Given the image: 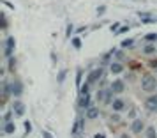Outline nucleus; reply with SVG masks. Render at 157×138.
Masks as SVG:
<instances>
[{
    "mask_svg": "<svg viewBox=\"0 0 157 138\" xmlns=\"http://www.w3.org/2000/svg\"><path fill=\"white\" fill-rule=\"evenodd\" d=\"M81 74H83V71L78 69V73H76V87H78V90L81 89Z\"/></svg>",
    "mask_w": 157,
    "mask_h": 138,
    "instance_id": "obj_22",
    "label": "nucleus"
},
{
    "mask_svg": "<svg viewBox=\"0 0 157 138\" xmlns=\"http://www.w3.org/2000/svg\"><path fill=\"white\" fill-rule=\"evenodd\" d=\"M14 67H16V58H14V57H9V65H7V69H9V71H14Z\"/></svg>",
    "mask_w": 157,
    "mask_h": 138,
    "instance_id": "obj_23",
    "label": "nucleus"
},
{
    "mask_svg": "<svg viewBox=\"0 0 157 138\" xmlns=\"http://www.w3.org/2000/svg\"><path fill=\"white\" fill-rule=\"evenodd\" d=\"M72 46H74L76 50H79V48H81V41H79L78 37H74V39H72Z\"/></svg>",
    "mask_w": 157,
    "mask_h": 138,
    "instance_id": "obj_26",
    "label": "nucleus"
},
{
    "mask_svg": "<svg viewBox=\"0 0 157 138\" xmlns=\"http://www.w3.org/2000/svg\"><path fill=\"white\" fill-rule=\"evenodd\" d=\"M2 29H4V30L7 29V18H6V14H4V13H2Z\"/></svg>",
    "mask_w": 157,
    "mask_h": 138,
    "instance_id": "obj_29",
    "label": "nucleus"
},
{
    "mask_svg": "<svg viewBox=\"0 0 157 138\" xmlns=\"http://www.w3.org/2000/svg\"><path fill=\"white\" fill-rule=\"evenodd\" d=\"M136 113H138V112H136V108H131V110H129V113H127V117L131 119V120H134V119H138V117H136Z\"/></svg>",
    "mask_w": 157,
    "mask_h": 138,
    "instance_id": "obj_25",
    "label": "nucleus"
},
{
    "mask_svg": "<svg viewBox=\"0 0 157 138\" xmlns=\"http://www.w3.org/2000/svg\"><path fill=\"white\" fill-rule=\"evenodd\" d=\"M113 90L111 89H106V97H104V104H111L113 103Z\"/></svg>",
    "mask_w": 157,
    "mask_h": 138,
    "instance_id": "obj_18",
    "label": "nucleus"
},
{
    "mask_svg": "<svg viewBox=\"0 0 157 138\" xmlns=\"http://www.w3.org/2000/svg\"><path fill=\"white\" fill-rule=\"evenodd\" d=\"M88 90H90V83L85 81V85H81V89H79V96H88Z\"/></svg>",
    "mask_w": 157,
    "mask_h": 138,
    "instance_id": "obj_19",
    "label": "nucleus"
},
{
    "mask_svg": "<svg viewBox=\"0 0 157 138\" xmlns=\"http://www.w3.org/2000/svg\"><path fill=\"white\" fill-rule=\"evenodd\" d=\"M155 73H157V67H155Z\"/></svg>",
    "mask_w": 157,
    "mask_h": 138,
    "instance_id": "obj_39",
    "label": "nucleus"
},
{
    "mask_svg": "<svg viewBox=\"0 0 157 138\" xmlns=\"http://www.w3.org/2000/svg\"><path fill=\"white\" fill-rule=\"evenodd\" d=\"M145 138H157L155 126H147V129H145Z\"/></svg>",
    "mask_w": 157,
    "mask_h": 138,
    "instance_id": "obj_15",
    "label": "nucleus"
},
{
    "mask_svg": "<svg viewBox=\"0 0 157 138\" xmlns=\"http://www.w3.org/2000/svg\"><path fill=\"white\" fill-rule=\"evenodd\" d=\"M94 138H106V135H104V133H95Z\"/></svg>",
    "mask_w": 157,
    "mask_h": 138,
    "instance_id": "obj_36",
    "label": "nucleus"
},
{
    "mask_svg": "<svg viewBox=\"0 0 157 138\" xmlns=\"http://www.w3.org/2000/svg\"><path fill=\"white\" fill-rule=\"evenodd\" d=\"M65 76H67V71H65V69H62V71L58 73V83H62V81L65 80Z\"/></svg>",
    "mask_w": 157,
    "mask_h": 138,
    "instance_id": "obj_24",
    "label": "nucleus"
},
{
    "mask_svg": "<svg viewBox=\"0 0 157 138\" xmlns=\"http://www.w3.org/2000/svg\"><path fill=\"white\" fill-rule=\"evenodd\" d=\"M109 89L113 90L115 94H122V92L125 90V81L120 80V78H115V80L109 83Z\"/></svg>",
    "mask_w": 157,
    "mask_h": 138,
    "instance_id": "obj_5",
    "label": "nucleus"
},
{
    "mask_svg": "<svg viewBox=\"0 0 157 138\" xmlns=\"http://www.w3.org/2000/svg\"><path fill=\"white\" fill-rule=\"evenodd\" d=\"M25 131H27V133H30V131H32V124H30L29 120L25 122Z\"/></svg>",
    "mask_w": 157,
    "mask_h": 138,
    "instance_id": "obj_30",
    "label": "nucleus"
},
{
    "mask_svg": "<svg viewBox=\"0 0 157 138\" xmlns=\"http://www.w3.org/2000/svg\"><path fill=\"white\" fill-rule=\"evenodd\" d=\"M11 94H13L11 92V83L9 81H2V104H6V101L9 99Z\"/></svg>",
    "mask_w": 157,
    "mask_h": 138,
    "instance_id": "obj_8",
    "label": "nucleus"
},
{
    "mask_svg": "<svg viewBox=\"0 0 157 138\" xmlns=\"http://www.w3.org/2000/svg\"><path fill=\"white\" fill-rule=\"evenodd\" d=\"M131 44H132V39H124V41H122V48H127Z\"/></svg>",
    "mask_w": 157,
    "mask_h": 138,
    "instance_id": "obj_28",
    "label": "nucleus"
},
{
    "mask_svg": "<svg viewBox=\"0 0 157 138\" xmlns=\"http://www.w3.org/2000/svg\"><path fill=\"white\" fill-rule=\"evenodd\" d=\"M97 101L99 103H104V97H106V89H102V90H97Z\"/></svg>",
    "mask_w": 157,
    "mask_h": 138,
    "instance_id": "obj_20",
    "label": "nucleus"
},
{
    "mask_svg": "<svg viewBox=\"0 0 157 138\" xmlns=\"http://www.w3.org/2000/svg\"><path fill=\"white\" fill-rule=\"evenodd\" d=\"M141 89L145 92H152L157 89V81L154 74H143L141 76Z\"/></svg>",
    "mask_w": 157,
    "mask_h": 138,
    "instance_id": "obj_1",
    "label": "nucleus"
},
{
    "mask_svg": "<svg viewBox=\"0 0 157 138\" xmlns=\"http://www.w3.org/2000/svg\"><path fill=\"white\" fill-rule=\"evenodd\" d=\"M16 48V41H14V37H11L9 36L7 39H6V44H4V55L6 57H13V51H14Z\"/></svg>",
    "mask_w": 157,
    "mask_h": 138,
    "instance_id": "obj_4",
    "label": "nucleus"
},
{
    "mask_svg": "<svg viewBox=\"0 0 157 138\" xmlns=\"http://www.w3.org/2000/svg\"><path fill=\"white\" fill-rule=\"evenodd\" d=\"M104 11H106V7H104V6H101V7L97 9V13H99V14H104Z\"/></svg>",
    "mask_w": 157,
    "mask_h": 138,
    "instance_id": "obj_37",
    "label": "nucleus"
},
{
    "mask_svg": "<svg viewBox=\"0 0 157 138\" xmlns=\"http://www.w3.org/2000/svg\"><path fill=\"white\" fill-rule=\"evenodd\" d=\"M109 122H113V124H118V122H120V117H118L117 113H115V115H111V117H109Z\"/></svg>",
    "mask_w": 157,
    "mask_h": 138,
    "instance_id": "obj_27",
    "label": "nucleus"
},
{
    "mask_svg": "<svg viewBox=\"0 0 157 138\" xmlns=\"http://www.w3.org/2000/svg\"><path fill=\"white\" fill-rule=\"evenodd\" d=\"M143 53H145V55H154V53H155V44H154V43L145 44V48H143Z\"/></svg>",
    "mask_w": 157,
    "mask_h": 138,
    "instance_id": "obj_17",
    "label": "nucleus"
},
{
    "mask_svg": "<svg viewBox=\"0 0 157 138\" xmlns=\"http://www.w3.org/2000/svg\"><path fill=\"white\" fill-rule=\"evenodd\" d=\"M90 106H92V104H90V94H88V96H79L78 108H81V110H88Z\"/></svg>",
    "mask_w": 157,
    "mask_h": 138,
    "instance_id": "obj_11",
    "label": "nucleus"
},
{
    "mask_svg": "<svg viewBox=\"0 0 157 138\" xmlns=\"http://www.w3.org/2000/svg\"><path fill=\"white\" fill-rule=\"evenodd\" d=\"M127 30H129V25H127V27L124 25V27H120V30H118V34H124V32H127Z\"/></svg>",
    "mask_w": 157,
    "mask_h": 138,
    "instance_id": "obj_34",
    "label": "nucleus"
},
{
    "mask_svg": "<svg viewBox=\"0 0 157 138\" xmlns=\"http://www.w3.org/2000/svg\"><path fill=\"white\" fill-rule=\"evenodd\" d=\"M147 126H145V120L143 119H134L131 120V133L132 135H140V133H145Z\"/></svg>",
    "mask_w": 157,
    "mask_h": 138,
    "instance_id": "obj_2",
    "label": "nucleus"
},
{
    "mask_svg": "<svg viewBox=\"0 0 157 138\" xmlns=\"http://www.w3.org/2000/svg\"><path fill=\"white\" fill-rule=\"evenodd\" d=\"M13 113H14V117H23L25 115V104L21 101H14V104H13Z\"/></svg>",
    "mask_w": 157,
    "mask_h": 138,
    "instance_id": "obj_10",
    "label": "nucleus"
},
{
    "mask_svg": "<svg viewBox=\"0 0 157 138\" xmlns=\"http://www.w3.org/2000/svg\"><path fill=\"white\" fill-rule=\"evenodd\" d=\"M43 136H44V138H53V136H51V133H48V131H44Z\"/></svg>",
    "mask_w": 157,
    "mask_h": 138,
    "instance_id": "obj_38",
    "label": "nucleus"
},
{
    "mask_svg": "<svg viewBox=\"0 0 157 138\" xmlns=\"http://www.w3.org/2000/svg\"><path fill=\"white\" fill-rule=\"evenodd\" d=\"M124 65L120 64V62H111L109 64V71H111V74H120V73H124Z\"/></svg>",
    "mask_w": 157,
    "mask_h": 138,
    "instance_id": "obj_13",
    "label": "nucleus"
},
{
    "mask_svg": "<svg viewBox=\"0 0 157 138\" xmlns=\"http://www.w3.org/2000/svg\"><path fill=\"white\" fill-rule=\"evenodd\" d=\"M115 55H117V58H124V53L120 50H115Z\"/></svg>",
    "mask_w": 157,
    "mask_h": 138,
    "instance_id": "obj_33",
    "label": "nucleus"
},
{
    "mask_svg": "<svg viewBox=\"0 0 157 138\" xmlns=\"http://www.w3.org/2000/svg\"><path fill=\"white\" fill-rule=\"evenodd\" d=\"M140 18H141V22L147 23V25L155 23V18H154V16H150V14H147V13H140Z\"/></svg>",
    "mask_w": 157,
    "mask_h": 138,
    "instance_id": "obj_16",
    "label": "nucleus"
},
{
    "mask_svg": "<svg viewBox=\"0 0 157 138\" xmlns=\"http://www.w3.org/2000/svg\"><path fill=\"white\" fill-rule=\"evenodd\" d=\"M145 41H147V43H155V41H157V34H155V32L147 34V36H145Z\"/></svg>",
    "mask_w": 157,
    "mask_h": 138,
    "instance_id": "obj_21",
    "label": "nucleus"
},
{
    "mask_svg": "<svg viewBox=\"0 0 157 138\" xmlns=\"http://www.w3.org/2000/svg\"><path fill=\"white\" fill-rule=\"evenodd\" d=\"M145 108L150 113H157V94H152L145 99Z\"/></svg>",
    "mask_w": 157,
    "mask_h": 138,
    "instance_id": "obj_3",
    "label": "nucleus"
},
{
    "mask_svg": "<svg viewBox=\"0 0 157 138\" xmlns=\"http://www.w3.org/2000/svg\"><path fill=\"white\" fill-rule=\"evenodd\" d=\"M97 117H99V108H97V106H90L88 110H85V119L94 120V119H97Z\"/></svg>",
    "mask_w": 157,
    "mask_h": 138,
    "instance_id": "obj_12",
    "label": "nucleus"
},
{
    "mask_svg": "<svg viewBox=\"0 0 157 138\" xmlns=\"http://www.w3.org/2000/svg\"><path fill=\"white\" fill-rule=\"evenodd\" d=\"M11 92H13L14 97H20V96L23 94V83H21V81H20V80L11 81Z\"/></svg>",
    "mask_w": 157,
    "mask_h": 138,
    "instance_id": "obj_7",
    "label": "nucleus"
},
{
    "mask_svg": "<svg viewBox=\"0 0 157 138\" xmlns=\"http://www.w3.org/2000/svg\"><path fill=\"white\" fill-rule=\"evenodd\" d=\"M118 138H132V136H131L129 133H120V135H118Z\"/></svg>",
    "mask_w": 157,
    "mask_h": 138,
    "instance_id": "obj_35",
    "label": "nucleus"
},
{
    "mask_svg": "<svg viewBox=\"0 0 157 138\" xmlns=\"http://www.w3.org/2000/svg\"><path fill=\"white\" fill-rule=\"evenodd\" d=\"M101 76H102V67L99 65V67H95V69H92V71L88 73V76H86V81L92 85V83H95V81L99 80Z\"/></svg>",
    "mask_w": 157,
    "mask_h": 138,
    "instance_id": "obj_6",
    "label": "nucleus"
},
{
    "mask_svg": "<svg viewBox=\"0 0 157 138\" xmlns=\"http://www.w3.org/2000/svg\"><path fill=\"white\" fill-rule=\"evenodd\" d=\"M111 110H113L115 113H120V112H124V110H125V101H124V99H120V97L113 99V103H111Z\"/></svg>",
    "mask_w": 157,
    "mask_h": 138,
    "instance_id": "obj_9",
    "label": "nucleus"
},
{
    "mask_svg": "<svg viewBox=\"0 0 157 138\" xmlns=\"http://www.w3.org/2000/svg\"><path fill=\"white\" fill-rule=\"evenodd\" d=\"M14 131H16L14 122H11V120H9V122H4V133H6V135H13Z\"/></svg>",
    "mask_w": 157,
    "mask_h": 138,
    "instance_id": "obj_14",
    "label": "nucleus"
},
{
    "mask_svg": "<svg viewBox=\"0 0 157 138\" xmlns=\"http://www.w3.org/2000/svg\"><path fill=\"white\" fill-rule=\"evenodd\" d=\"M111 30L118 32V30H120V23H113V25H111Z\"/></svg>",
    "mask_w": 157,
    "mask_h": 138,
    "instance_id": "obj_31",
    "label": "nucleus"
},
{
    "mask_svg": "<svg viewBox=\"0 0 157 138\" xmlns=\"http://www.w3.org/2000/svg\"><path fill=\"white\" fill-rule=\"evenodd\" d=\"M71 32H72V25H67V30H65V36L69 37V36H71Z\"/></svg>",
    "mask_w": 157,
    "mask_h": 138,
    "instance_id": "obj_32",
    "label": "nucleus"
}]
</instances>
